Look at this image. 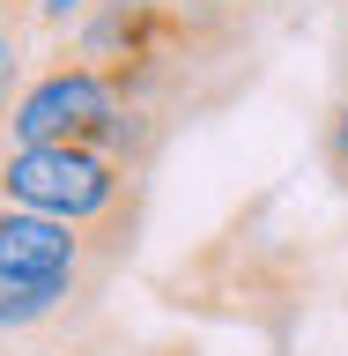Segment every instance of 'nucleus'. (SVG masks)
<instances>
[{"instance_id":"423d86ee","label":"nucleus","mask_w":348,"mask_h":356,"mask_svg":"<svg viewBox=\"0 0 348 356\" xmlns=\"http://www.w3.org/2000/svg\"><path fill=\"white\" fill-rule=\"evenodd\" d=\"M319 163H326V178L348 193V82H341V97L326 104V119H319Z\"/></svg>"},{"instance_id":"7ed1b4c3","label":"nucleus","mask_w":348,"mask_h":356,"mask_svg":"<svg viewBox=\"0 0 348 356\" xmlns=\"http://www.w3.org/2000/svg\"><path fill=\"white\" fill-rule=\"evenodd\" d=\"M0 200L82 230L97 282L133 252V230H141V171L97 149H8L0 141Z\"/></svg>"},{"instance_id":"0eeeda50","label":"nucleus","mask_w":348,"mask_h":356,"mask_svg":"<svg viewBox=\"0 0 348 356\" xmlns=\"http://www.w3.org/2000/svg\"><path fill=\"white\" fill-rule=\"evenodd\" d=\"M38 30V0H0V52H30Z\"/></svg>"},{"instance_id":"6e6552de","label":"nucleus","mask_w":348,"mask_h":356,"mask_svg":"<svg viewBox=\"0 0 348 356\" xmlns=\"http://www.w3.org/2000/svg\"><path fill=\"white\" fill-rule=\"evenodd\" d=\"M38 356H67V349H38Z\"/></svg>"},{"instance_id":"f03ea898","label":"nucleus","mask_w":348,"mask_h":356,"mask_svg":"<svg viewBox=\"0 0 348 356\" xmlns=\"http://www.w3.org/2000/svg\"><path fill=\"white\" fill-rule=\"evenodd\" d=\"M0 134H8V149H97L111 163H126V171H149L171 127L156 111L126 104L74 44H60L44 67H30V82L8 104Z\"/></svg>"},{"instance_id":"39448f33","label":"nucleus","mask_w":348,"mask_h":356,"mask_svg":"<svg viewBox=\"0 0 348 356\" xmlns=\"http://www.w3.org/2000/svg\"><path fill=\"white\" fill-rule=\"evenodd\" d=\"M74 297H89V282H0V334L44 327V319H60Z\"/></svg>"},{"instance_id":"f257e3e1","label":"nucleus","mask_w":348,"mask_h":356,"mask_svg":"<svg viewBox=\"0 0 348 356\" xmlns=\"http://www.w3.org/2000/svg\"><path fill=\"white\" fill-rule=\"evenodd\" d=\"M74 52L126 104L178 127L252 74V15L245 0H82Z\"/></svg>"},{"instance_id":"20e7f679","label":"nucleus","mask_w":348,"mask_h":356,"mask_svg":"<svg viewBox=\"0 0 348 356\" xmlns=\"http://www.w3.org/2000/svg\"><path fill=\"white\" fill-rule=\"evenodd\" d=\"M0 282H89V252H82V230L38 216V208H15L0 200Z\"/></svg>"}]
</instances>
